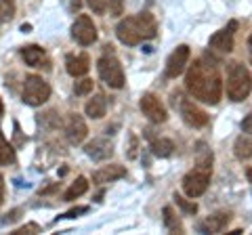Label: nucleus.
Here are the masks:
<instances>
[{
	"label": "nucleus",
	"instance_id": "f257e3e1",
	"mask_svg": "<svg viewBox=\"0 0 252 235\" xmlns=\"http://www.w3.org/2000/svg\"><path fill=\"white\" fill-rule=\"evenodd\" d=\"M185 88L193 99L208 105H217L223 95V80L215 61L195 59L185 74Z\"/></svg>",
	"mask_w": 252,
	"mask_h": 235
},
{
	"label": "nucleus",
	"instance_id": "f03ea898",
	"mask_svg": "<svg viewBox=\"0 0 252 235\" xmlns=\"http://www.w3.org/2000/svg\"><path fill=\"white\" fill-rule=\"evenodd\" d=\"M118 40L126 46H137L145 40H154L158 36V21L152 13H139L126 17L116 26Z\"/></svg>",
	"mask_w": 252,
	"mask_h": 235
},
{
	"label": "nucleus",
	"instance_id": "7ed1b4c3",
	"mask_svg": "<svg viewBox=\"0 0 252 235\" xmlns=\"http://www.w3.org/2000/svg\"><path fill=\"white\" fill-rule=\"evenodd\" d=\"M212 176V151L204 143H198V160H195L193 170H189L183 176V191L187 198H200L206 193Z\"/></svg>",
	"mask_w": 252,
	"mask_h": 235
},
{
	"label": "nucleus",
	"instance_id": "20e7f679",
	"mask_svg": "<svg viewBox=\"0 0 252 235\" xmlns=\"http://www.w3.org/2000/svg\"><path fill=\"white\" fill-rule=\"evenodd\" d=\"M252 90V76L246 65L242 63H231L229 72H227V97L235 103L248 99Z\"/></svg>",
	"mask_w": 252,
	"mask_h": 235
},
{
	"label": "nucleus",
	"instance_id": "39448f33",
	"mask_svg": "<svg viewBox=\"0 0 252 235\" xmlns=\"http://www.w3.org/2000/svg\"><path fill=\"white\" fill-rule=\"evenodd\" d=\"M49 97H51V86L42 76H36V74L26 76V80H23V92H21L23 103L32 107H40L42 103L49 101Z\"/></svg>",
	"mask_w": 252,
	"mask_h": 235
},
{
	"label": "nucleus",
	"instance_id": "423d86ee",
	"mask_svg": "<svg viewBox=\"0 0 252 235\" xmlns=\"http://www.w3.org/2000/svg\"><path fill=\"white\" fill-rule=\"evenodd\" d=\"M172 103H175V107H179V114H181V118H183V122L187 124V126L204 128L208 124V114L204 112L202 107L195 105L193 101L183 99L181 92H175V95H172Z\"/></svg>",
	"mask_w": 252,
	"mask_h": 235
},
{
	"label": "nucleus",
	"instance_id": "0eeeda50",
	"mask_svg": "<svg viewBox=\"0 0 252 235\" xmlns=\"http://www.w3.org/2000/svg\"><path fill=\"white\" fill-rule=\"evenodd\" d=\"M97 72H99V78L109 86V88H122L124 82H126L124 69L114 55H105V57H101L97 61Z\"/></svg>",
	"mask_w": 252,
	"mask_h": 235
},
{
	"label": "nucleus",
	"instance_id": "6e6552de",
	"mask_svg": "<svg viewBox=\"0 0 252 235\" xmlns=\"http://www.w3.org/2000/svg\"><path fill=\"white\" fill-rule=\"evenodd\" d=\"M97 28L89 15H78L76 21L72 23V38L80 46H91L97 42Z\"/></svg>",
	"mask_w": 252,
	"mask_h": 235
},
{
	"label": "nucleus",
	"instance_id": "1a4fd4ad",
	"mask_svg": "<svg viewBox=\"0 0 252 235\" xmlns=\"http://www.w3.org/2000/svg\"><path fill=\"white\" fill-rule=\"evenodd\" d=\"M139 107H141L143 116H145L152 124H164V122L168 120L166 107L162 105L160 97H156L154 92H145V95L141 97V101H139Z\"/></svg>",
	"mask_w": 252,
	"mask_h": 235
},
{
	"label": "nucleus",
	"instance_id": "9d476101",
	"mask_svg": "<svg viewBox=\"0 0 252 235\" xmlns=\"http://www.w3.org/2000/svg\"><path fill=\"white\" fill-rule=\"evenodd\" d=\"M189 57H191L189 46L187 44H179L177 49L170 53V57L166 59V67H164L166 78H179L181 74H183L187 63H189Z\"/></svg>",
	"mask_w": 252,
	"mask_h": 235
},
{
	"label": "nucleus",
	"instance_id": "9b49d317",
	"mask_svg": "<svg viewBox=\"0 0 252 235\" xmlns=\"http://www.w3.org/2000/svg\"><path fill=\"white\" fill-rule=\"evenodd\" d=\"M235 29H238V21H229L227 28L219 29L217 34L210 36V42L208 46L212 51H219V53H231L233 51V36H235Z\"/></svg>",
	"mask_w": 252,
	"mask_h": 235
},
{
	"label": "nucleus",
	"instance_id": "f8f14e48",
	"mask_svg": "<svg viewBox=\"0 0 252 235\" xmlns=\"http://www.w3.org/2000/svg\"><path fill=\"white\" fill-rule=\"evenodd\" d=\"M89 135V128H86V122L80 114H69L67 122H65V137L72 145H80L82 141Z\"/></svg>",
	"mask_w": 252,
	"mask_h": 235
},
{
	"label": "nucleus",
	"instance_id": "ddd939ff",
	"mask_svg": "<svg viewBox=\"0 0 252 235\" xmlns=\"http://www.w3.org/2000/svg\"><path fill=\"white\" fill-rule=\"evenodd\" d=\"M84 153L93 162H105L114 155V145L107 139H93L91 143L84 145Z\"/></svg>",
	"mask_w": 252,
	"mask_h": 235
},
{
	"label": "nucleus",
	"instance_id": "4468645a",
	"mask_svg": "<svg viewBox=\"0 0 252 235\" xmlns=\"http://www.w3.org/2000/svg\"><path fill=\"white\" fill-rule=\"evenodd\" d=\"M229 223H231V212L229 210H220V212L210 214L206 221L200 223V231L202 233H220L227 229Z\"/></svg>",
	"mask_w": 252,
	"mask_h": 235
},
{
	"label": "nucleus",
	"instance_id": "2eb2a0df",
	"mask_svg": "<svg viewBox=\"0 0 252 235\" xmlns=\"http://www.w3.org/2000/svg\"><path fill=\"white\" fill-rule=\"evenodd\" d=\"M124 176H126L124 166H120V164H109V166H103V168L93 172V183L105 185V183H114L118 178H124Z\"/></svg>",
	"mask_w": 252,
	"mask_h": 235
},
{
	"label": "nucleus",
	"instance_id": "dca6fc26",
	"mask_svg": "<svg viewBox=\"0 0 252 235\" xmlns=\"http://www.w3.org/2000/svg\"><path fill=\"white\" fill-rule=\"evenodd\" d=\"M65 69L72 78H82L89 74L91 69V61L89 55H67L65 57Z\"/></svg>",
	"mask_w": 252,
	"mask_h": 235
},
{
	"label": "nucleus",
	"instance_id": "f3484780",
	"mask_svg": "<svg viewBox=\"0 0 252 235\" xmlns=\"http://www.w3.org/2000/svg\"><path fill=\"white\" fill-rule=\"evenodd\" d=\"M145 137L149 139V145H152V151L156 158H168L175 151V143L170 139H158L152 135V130H145Z\"/></svg>",
	"mask_w": 252,
	"mask_h": 235
},
{
	"label": "nucleus",
	"instance_id": "a211bd4d",
	"mask_svg": "<svg viewBox=\"0 0 252 235\" xmlns=\"http://www.w3.org/2000/svg\"><path fill=\"white\" fill-rule=\"evenodd\" d=\"M84 112L91 120H101L107 114V99L103 95H94L89 103L84 105Z\"/></svg>",
	"mask_w": 252,
	"mask_h": 235
},
{
	"label": "nucleus",
	"instance_id": "6ab92c4d",
	"mask_svg": "<svg viewBox=\"0 0 252 235\" xmlns=\"http://www.w3.org/2000/svg\"><path fill=\"white\" fill-rule=\"evenodd\" d=\"M233 153L238 160H250L252 158V135H248V132H244L242 137L235 139L233 143Z\"/></svg>",
	"mask_w": 252,
	"mask_h": 235
},
{
	"label": "nucleus",
	"instance_id": "aec40b11",
	"mask_svg": "<svg viewBox=\"0 0 252 235\" xmlns=\"http://www.w3.org/2000/svg\"><path fill=\"white\" fill-rule=\"evenodd\" d=\"M21 57L30 67H40L42 59H44V49L38 44H28L21 49Z\"/></svg>",
	"mask_w": 252,
	"mask_h": 235
},
{
	"label": "nucleus",
	"instance_id": "412c9836",
	"mask_svg": "<svg viewBox=\"0 0 252 235\" xmlns=\"http://www.w3.org/2000/svg\"><path fill=\"white\" fill-rule=\"evenodd\" d=\"M162 221H164V227H166V231L177 233V235L185 233L183 223H181V218L177 216V212H175V210H172L170 206H164V208H162Z\"/></svg>",
	"mask_w": 252,
	"mask_h": 235
},
{
	"label": "nucleus",
	"instance_id": "4be33fe9",
	"mask_svg": "<svg viewBox=\"0 0 252 235\" xmlns=\"http://www.w3.org/2000/svg\"><path fill=\"white\" fill-rule=\"evenodd\" d=\"M86 191H89V181H86L84 176H78L76 181L69 185V189L63 193V200H65V202H74V200L80 198V195H84Z\"/></svg>",
	"mask_w": 252,
	"mask_h": 235
},
{
	"label": "nucleus",
	"instance_id": "5701e85b",
	"mask_svg": "<svg viewBox=\"0 0 252 235\" xmlns=\"http://www.w3.org/2000/svg\"><path fill=\"white\" fill-rule=\"evenodd\" d=\"M15 162V149L13 145L6 143V139L0 135V166H9Z\"/></svg>",
	"mask_w": 252,
	"mask_h": 235
},
{
	"label": "nucleus",
	"instance_id": "b1692460",
	"mask_svg": "<svg viewBox=\"0 0 252 235\" xmlns=\"http://www.w3.org/2000/svg\"><path fill=\"white\" fill-rule=\"evenodd\" d=\"M15 11H17V4L15 0H0V21H11L15 17Z\"/></svg>",
	"mask_w": 252,
	"mask_h": 235
},
{
	"label": "nucleus",
	"instance_id": "393cba45",
	"mask_svg": "<svg viewBox=\"0 0 252 235\" xmlns=\"http://www.w3.org/2000/svg\"><path fill=\"white\" fill-rule=\"evenodd\" d=\"M172 200H175V204H177V206H179L181 210H183L185 214H195V212H198V204H195V202H189V200H185L183 195L175 193V195H172Z\"/></svg>",
	"mask_w": 252,
	"mask_h": 235
},
{
	"label": "nucleus",
	"instance_id": "a878e982",
	"mask_svg": "<svg viewBox=\"0 0 252 235\" xmlns=\"http://www.w3.org/2000/svg\"><path fill=\"white\" fill-rule=\"evenodd\" d=\"M74 92L78 97H84V95H89V92H93V80L91 78H82V80H78L74 84Z\"/></svg>",
	"mask_w": 252,
	"mask_h": 235
},
{
	"label": "nucleus",
	"instance_id": "bb28decb",
	"mask_svg": "<svg viewBox=\"0 0 252 235\" xmlns=\"http://www.w3.org/2000/svg\"><path fill=\"white\" fill-rule=\"evenodd\" d=\"M38 233H42V227L36 223H28L26 227H21V229H15L11 235H38Z\"/></svg>",
	"mask_w": 252,
	"mask_h": 235
},
{
	"label": "nucleus",
	"instance_id": "cd10ccee",
	"mask_svg": "<svg viewBox=\"0 0 252 235\" xmlns=\"http://www.w3.org/2000/svg\"><path fill=\"white\" fill-rule=\"evenodd\" d=\"M124 2L126 0H107V11L112 17H120L124 13Z\"/></svg>",
	"mask_w": 252,
	"mask_h": 235
},
{
	"label": "nucleus",
	"instance_id": "c85d7f7f",
	"mask_svg": "<svg viewBox=\"0 0 252 235\" xmlns=\"http://www.w3.org/2000/svg\"><path fill=\"white\" fill-rule=\"evenodd\" d=\"M137 149H139V139L130 132V135H128V149H126V158L135 160L137 158Z\"/></svg>",
	"mask_w": 252,
	"mask_h": 235
},
{
	"label": "nucleus",
	"instance_id": "c756f323",
	"mask_svg": "<svg viewBox=\"0 0 252 235\" xmlns=\"http://www.w3.org/2000/svg\"><path fill=\"white\" fill-rule=\"evenodd\" d=\"M86 2H89L93 13H97V15L107 13V0H86Z\"/></svg>",
	"mask_w": 252,
	"mask_h": 235
},
{
	"label": "nucleus",
	"instance_id": "7c9ffc66",
	"mask_svg": "<svg viewBox=\"0 0 252 235\" xmlns=\"http://www.w3.org/2000/svg\"><path fill=\"white\" fill-rule=\"evenodd\" d=\"M21 214H23V210H21V208H15V210L6 212L2 218H0V223H2V225H11V223H15V221H19Z\"/></svg>",
	"mask_w": 252,
	"mask_h": 235
},
{
	"label": "nucleus",
	"instance_id": "2f4dec72",
	"mask_svg": "<svg viewBox=\"0 0 252 235\" xmlns=\"http://www.w3.org/2000/svg\"><path fill=\"white\" fill-rule=\"evenodd\" d=\"M84 212H89V206H78V208H72V210H69V212L61 214L59 218H76L78 214H84Z\"/></svg>",
	"mask_w": 252,
	"mask_h": 235
},
{
	"label": "nucleus",
	"instance_id": "473e14b6",
	"mask_svg": "<svg viewBox=\"0 0 252 235\" xmlns=\"http://www.w3.org/2000/svg\"><path fill=\"white\" fill-rule=\"evenodd\" d=\"M242 132H248V135H252V114H248L242 120Z\"/></svg>",
	"mask_w": 252,
	"mask_h": 235
},
{
	"label": "nucleus",
	"instance_id": "72a5a7b5",
	"mask_svg": "<svg viewBox=\"0 0 252 235\" xmlns=\"http://www.w3.org/2000/svg\"><path fill=\"white\" fill-rule=\"evenodd\" d=\"M13 126H15V145L19 147V145L23 143V137H21V128H19V124H17V122H15Z\"/></svg>",
	"mask_w": 252,
	"mask_h": 235
},
{
	"label": "nucleus",
	"instance_id": "f704fd0d",
	"mask_svg": "<svg viewBox=\"0 0 252 235\" xmlns=\"http://www.w3.org/2000/svg\"><path fill=\"white\" fill-rule=\"evenodd\" d=\"M4 202V176L0 175V204Z\"/></svg>",
	"mask_w": 252,
	"mask_h": 235
},
{
	"label": "nucleus",
	"instance_id": "c9c22d12",
	"mask_svg": "<svg viewBox=\"0 0 252 235\" xmlns=\"http://www.w3.org/2000/svg\"><path fill=\"white\" fill-rule=\"evenodd\" d=\"M246 178H248V183H252V164L246 168Z\"/></svg>",
	"mask_w": 252,
	"mask_h": 235
},
{
	"label": "nucleus",
	"instance_id": "e433bc0d",
	"mask_svg": "<svg viewBox=\"0 0 252 235\" xmlns=\"http://www.w3.org/2000/svg\"><path fill=\"white\" fill-rule=\"evenodd\" d=\"M4 116V105H2V99H0V118Z\"/></svg>",
	"mask_w": 252,
	"mask_h": 235
},
{
	"label": "nucleus",
	"instance_id": "4c0bfd02",
	"mask_svg": "<svg viewBox=\"0 0 252 235\" xmlns=\"http://www.w3.org/2000/svg\"><path fill=\"white\" fill-rule=\"evenodd\" d=\"M248 49L252 51V34H250V38H248Z\"/></svg>",
	"mask_w": 252,
	"mask_h": 235
},
{
	"label": "nucleus",
	"instance_id": "58836bf2",
	"mask_svg": "<svg viewBox=\"0 0 252 235\" xmlns=\"http://www.w3.org/2000/svg\"><path fill=\"white\" fill-rule=\"evenodd\" d=\"M250 63H252V59H250Z\"/></svg>",
	"mask_w": 252,
	"mask_h": 235
}]
</instances>
